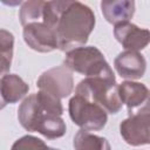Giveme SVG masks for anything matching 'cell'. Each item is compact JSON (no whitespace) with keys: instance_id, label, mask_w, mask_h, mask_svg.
Instances as JSON below:
<instances>
[{"instance_id":"11","label":"cell","mask_w":150,"mask_h":150,"mask_svg":"<svg viewBox=\"0 0 150 150\" xmlns=\"http://www.w3.org/2000/svg\"><path fill=\"white\" fill-rule=\"evenodd\" d=\"M114 67L122 79L132 81L141 79L145 74L146 61L139 52L124 50L116 56Z\"/></svg>"},{"instance_id":"3","label":"cell","mask_w":150,"mask_h":150,"mask_svg":"<svg viewBox=\"0 0 150 150\" xmlns=\"http://www.w3.org/2000/svg\"><path fill=\"white\" fill-rule=\"evenodd\" d=\"M75 95L98 104L109 114H117L123 104L115 75L84 77L76 86Z\"/></svg>"},{"instance_id":"4","label":"cell","mask_w":150,"mask_h":150,"mask_svg":"<svg viewBox=\"0 0 150 150\" xmlns=\"http://www.w3.org/2000/svg\"><path fill=\"white\" fill-rule=\"evenodd\" d=\"M63 64L86 77L115 75L102 52L94 46H83L66 53Z\"/></svg>"},{"instance_id":"16","label":"cell","mask_w":150,"mask_h":150,"mask_svg":"<svg viewBox=\"0 0 150 150\" xmlns=\"http://www.w3.org/2000/svg\"><path fill=\"white\" fill-rule=\"evenodd\" d=\"M14 36L6 29L0 30V56H1V74L5 75L9 70L13 57Z\"/></svg>"},{"instance_id":"14","label":"cell","mask_w":150,"mask_h":150,"mask_svg":"<svg viewBox=\"0 0 150 150\" xmlns=\"http://www.w3.org/2000/svg\"><path fill=\"white\" fill-rule=\"evenodd\" d=\"M75 150H111L110 143L105 137L97 136L88 130H79L73 139Z\"/></svg>"},{"instance_id":"15","label":"cell","mask_w":150,"mask_h":150,"mask_svg":"<svg viewBox=\"0 0 150 150\" xmlns=\"http://www.w3.org/2000/svg\"><path fill=\"white\" fill-rule=\"evenodd\" d=\"M46 1L41 0H29L22 4L19 19L22 27L33 23V22H42L43 21V7Z\"/></svg>"},{"instance_id":"17","label":"cell","mask_w":150,"mask_h":150,"mask_svg":"<svg viewBox=\"0 0 150 150\" xmlns=\"http://www.w3.org/2000/svg\"><path fill=\"white\" fill-rule=\"evenodd\" d=\"M52 148L48 146L42 139L32 136V135H25L16 139L11 150H50Z\"/></svg>"},{"instance_id":"9","label":"cell","mask_w":150,"mask_h":150,"mask_svg":"<svg viewBox=\"0 0 150 150\" xmlns=\"http://www.w3.org/2000/svg\"><path fill=\"white\" fill-rule=\"evenodd\" d=\"M22 35L26 45L35 52L50 53L59 49L55 30L43 22H33L25 26Z\"/></svg>"},{"instance_id":"7","label":"cell","mask_w":150,"mask_h":150,"mask_svg":"<svg viewBox=\"0 0 150 150\" xmlns=\"http://www.w3.org/2000/svg\"><path fill=\"white\" fill-rule=\"evenodd\" d=\"M122 103L127 105L128 115L150 112V89L141 82L124 81L118 84Z\"/></svg>"},{"instance_id":"8","label":"cell","mask_w":150,"mask_h":150,"mask_svg":"<svg viewBox=\"0 0 150 150\" xmlns=\"http://www.w3.org/2000/svg\"><path fill=\"white\" fill-rule=\"evenodd\" d=\"M122 138L132 146L150 144V112H139L129 116L120 124Z\"/></svg>"},{"instance_id":"6","label":"cell","mask_w":150,"mask_h":150,"mask_svg":"<svg viewBox=\"0 0 150 150\" xmlns=\"http://www.w3.org/2000/svg\"><path fill=\"white\" fill-rule=\"evenodd\" d=\"M36 86L39 90L46 91L56 98L68 97L74 89V79L71 70L63 66L53 67L46 71H43L38 81Z\"/></svg>"},{"instance_id":"10","label":"cell","mask_w":150,"mask_h":150,"mask_svg":"<svg viewBox=\"0 0 150 150\" xmlns=\"http://www.w3.org/2000/svg\"><path fill=\"white\" fill-rule=\"evenodd\" d=\"M114 36L125 50L131 52H139L150 43V30L131 22L115 26Z\"/></svg>"},{"instance_id":"1","label":"cell","mask_w":150,"mask_h":150,"mask_svg":"<svg viewBox=\"0 0 150 150\" xmlns=\"http://www.w3.org/2000/svg\"><path fill=\"white\" fill-rule=\"evenodd\" d=\"M54 15V30L59 49L70 52L83 47L95 27V14L80 1H50Z\"/></svg>"},{"instance_id":"13","label":"cell","mask_w":150,"mask_h":150,"mask_svg":"<svg viewBox=\"0 0 150 150\" xmlns=\"http://www.w3.org/2000/svg\"><path fill=\"white\" fill-rule=\"evenodd\" d=\"M29 90V86L16 74H5L0 80V93L2 107L12 104L23 98Z\"/></svg>"},{"instance_id":"2","label":"cell","mask_w":150,"mask_h":150,"mask_svg":"<svg viewBox=\"0 0 150 150\" xmlns=\"http://www.w3.org/2000/svg\"><path fill=\"white\" fill-rule=\"evenodd\" d=\"M63 107L60 98L39 90L28 95L18 108V120L27 131H36L48 139H56L66 134L62 120Z\"/></svg>"},{"instance_id":"12","label":"cell","mask_w":150,"mask_h":150,"mask_svg":"<svg viewBox=\"0 0 150 150\" xmlns=\"http://www.w3.org/2000/svg\"><path fill=\"white\" fill-rule=\"evenodd\" d=\"M101 11L104 19L114 25H121L129 22V20L135 14V1L130 0H112V1H102Z\"/></svg>"},{"instance_id":"5","label":"cell","mask_w":150,"mask_h":150,"mask_svg":"<svg viewBox=\"0 0 150 150\" xmlns=\"http://www.w3.org/2000/svg\"><path fill=\"white\" fill-rule=\"evenodd\" d=\"M68 111L71 121L83 130H102L108 121V112L98 104L87 98L74 95L68 103Z\"/></svg>"},{"instance_id":"18","label":"cell","mask_w":150,"mask_h":150,"mask_svg":"<svg viewBox=\"0 0 150 150\" xmlns=\"http://www.w3.org/2000/svg\"><path fill=\"white\" fill-rule=\"evenodd\" d=\"M50 150H60V149H54V148H52Z\"/></svg>"}]
</instances>
